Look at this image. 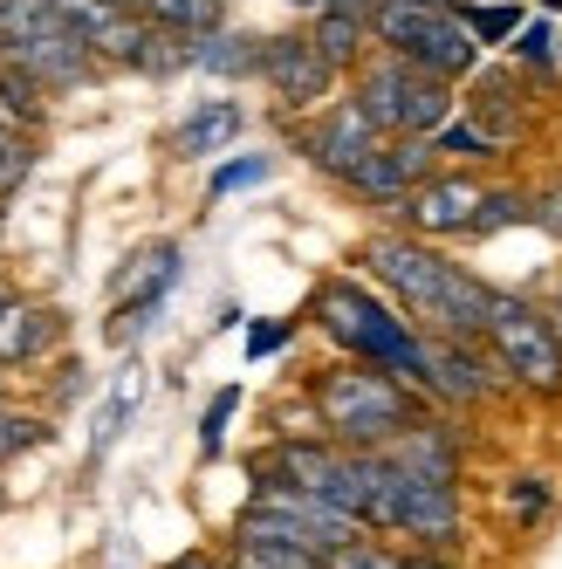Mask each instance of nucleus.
Instances as JSON below:
<instances>
[{"instance_id":"obj_4","label":"nucleus","mask_w":562,"mask_h":569,"mask_svg":"<svg viewBox=\"0 0 562 569\" xmlns=\"http://www.w3.org/2000/svg\"><path fill=\"white\" fill-rule=\"evenodd\" d=\"M480 343L494 350V363L521 385V391H562V322L514 296V289H494L488 296V330H480Z\"/></svg>"},{"instance_id":"obj_39","label":"nucleus","mask_w":562,"mask_h":569,"mask_svg":"<svg viewBox=\"0 0 562 569\" xmlns=\"http://www.w3.org/2000/svg\"><path fill=\"white\" fill-rule=\"evenodd\" d=\"M542 8H562V0H542Z\"/></svg>"},{"instance_id":"obj_6","label":"nucleus","mask_w":562,"mask_h":569,"mask_svg":"<svg viewBox=\"0 0 562 569\" xmlns=\"http://www.w3.org/2000/svg\"><path fill=\"white\" fill-rule=\"evenodd\" d=\"M371 42H384L391 56H405L432 76H466L480 62V42L460 8H425V0H378L371 8Z\"/></svg>"},{"instance_id":"obj_5","label":"nucleus","mask_w":562,"mask_h":569,"mask_svg":"<svg viewBox=\"0 0 562 569\" xmlns=\"http://www.w3.org/2000/svg\"><path fill=\"white\" fill-rule=\"evenodd\" d=\"M357 103L371 110V124L384 138H432L453 117V83L384 49L364 76H357Z\"/></svg>"},{"instance_id":"obj_8","label":"nucleus","mask_w":562,"mask_h":569,"mask_svg":"<svg viewBox=\"0 0 562 569\" xmlns=\"http://www.w3.org/2000/svg\"><path fill=\"white\" fill-rule=\"evenodd\" d=\"M378 144H384V131L371 124V110L357 103V97H350V103H330V110L302 131L309 166H315V172H330V179H343V186L357 179V166H364Z\"/></svg>"},{"instance_id":"obj_13","label":"nucleus","mask_w":562,"mask_h":569,"mask_svg":"<svg viewBox=\"0 0 562 569\" xmlns=\"http://www.w3.org/2000/svg\"><path fill=\"white\" fill-rule=\"evenodd\" d=\"M480 337H425L432 350V398H453V405H480L494 391V378L480 371V357H473Z\"/></svg>"},{"instance_id":"obj_17","label":"nucleus","mask_w":562,"mask_h":569,"mask_svg":"<svg viewBox=\"0 0 562 569\" xmlns=\"http://www.w3.org/2000/svg\"><path fill=\"white\" fill-rule=\"evenodd\" d=\"M261 49H268V34H199L192 42V69H207V76H261Z\"/></svg>"},{"instance_id":"obj_35","label":"nucleus","mask_w":562,"mask_h":569,"mask_svg":"<svg viewBox=\"0 0 562 569\" xmlns=\"http://www.w3.org/2000/svg\"><path fill=\"white\" fill-rule=\"evenodd\" d=\"M172 569H213V562H207V556H185V562H172Z\"/></svg>"},{"instance_id":"obj_38","label":"nucleus","mask_w":562,"mask_h":569,"mask_svg":"<svg viewBox=\"0 0 562 569\" xmlns=\"http://www.w3.org/2000/svg\"><path fill=\"white\" fill-rule=\"evenodd\" d=\"M425 8H453V0H425Z\"/></svg>"},{"instance_id":"obj_15","label":"nucleus","mask_w":562,"mask_h":569,"mask_svg":"<svg viewBox=\"0 0 562 569\" xmlns=\"http://www.w3.org/2000/svg\"><path fill=\"white\" fill-rule=\"evenodd\" d=\"M240 131H248V110H240L233 97H207L185 124H179V151L185 158H213V151H227Z\"/></svg>"},{"instance_id":"obj_32","label":"nucleus","mask_w":562,"mask_h":569,"mask_svg":"<svg viewBox=\"0 0 562 569\" xmlns=\"http://www.w3.org/2000/svg\"><path fill=\"white\" fill-rule=\"evenodd\" d=\"M261 179H268V158H233V166L213 172V199H227V192H240V186H261Z\"/></svg>"},{"instance_id":"obj_30","label":"nucleus","mask_w":562,"mask_h":569,"mask_svg":"<svg viewBox=\"0 0 562 569\" xmlns=\"http://www.w3.org/2000/svg\"><path fill=\"white\" fill-rule=\"evenodd\" d=\"M28 166H34V151H28V138L21 131H8L0 124V199H8L21 179H28Z\"/></svg>"},{"instance_id":"obj_33","label":"nucleus","mask_w":562,"mask_h":569,"mask_svg":"<svg viewBox=\"0 0 562 569\" xmlns=\"http://www.w3.org/2000/svg\"><path fill=\"white\" fill-rule=\"evenodd\" d=\"M535 227H542V233H555V240H562V186H555V192H542V199H535Z\"/></svg>"},{"instance_id":"obj_18","label":"nucleus","mask_w":562,"mask_h":569,"mask_svg":"<svg viewBox=\"0 0 562 569\" xmlns=\"http://www.w3.org/2000/svg\"><path fill=\"white\" fill-rule=\"evenodd\" d=\"M42 110H49V83L34 76L28 62L14 56H0V124H42Z\"/></svg>"},{"instance_id":"obj_26","label":"nucleus","mask_w":562,"mask_h":569,"mask_svg":"<svg viewBox=\"0 0 562 569\" xmlns=\"http://www.w3.org/2000/svg\"><path fill=\"white\" fill-rule=\"evenodd\" d=\"M508 515L514 521H542L549 515V473H508Z\"/></svg>"},{"instance_id":"obj_11","label":"nucleus","mask_w":562,"mask_h":569,"mask_svg":"<svg viewBox=\"0 0 562 569\" xmlns=\"http://www.w3.org/2000/svg\"><path fill=\"white\" fill-rule=\"evenodd\" d=\"M8 56H14V62H28V69L49 83V90H76V83H83V76L97 69V49H90L76 28H62V21H56V28H42L34 42L8 49Z\"/></svg>"},{"instance_id":"obj_14","label":"nucleus","mask_w":562,"mask_h":569,"mask_svg":"<svg viewBox=\"0 0 562 569\" xmlns=\"http://www.w3.org/2000/svg\"><path fill=\"white\" fill-rule=\"evenodd\" d=\"M371 8L378 0H323L315 8V49H323L337 69H350L357 56H364V42H371Z\"/></svg>"},{"instance_id":"obj_28","label":"nucleus","mask_w":562,"mask_h":569,"mask_svg":"<svg viewBox=\"0 0 562 569\" xmlns=\"http://www.w3.org/2000/svg\"><path fill=\"white\" fill-rule=\"evenodd\" d=\"M521 62H529V69H549L562 49H555V21H521V34H514V42H508Z\"/></svg>"},{"instance_id":"obj_16","label":"nucleus","mask_w":562,"mask_h":569,"mask_svg":"<svg viewBox=\"0 0 562 569\" xmlns=\"http://www.w3.org/2000/svg\"><path fill=\"white\" fill-rule=\"evenodd\" d=\"M56 309H34V302H8L0 309V363H28V357H42L49 343H56Z\"/></svg>"},{"instance_id":"obj_23","label":"nucleus","mask_w":562,"mask_h":569,"mask_svg":"<svg viewBox=\"0 0 562 569\" xmlns=\"http://www.w3.org/2000/svg\"><path fill=\"white\" fill-rule=\"evenodd\" d=\"M323 569H412V556H398V549H384L378 536H357V542L330 549V556H323Z\"/></svg>"},{"instance_id":"obj_27","label":"nucleus","mask_w":562,"mask_h":569,"mask_svg":"<svg viewBox=\"0 0 562 569\" xmlns=\"http://www.w3.org/2000/svg\"><path fill=\"white\" fill-rule=\"evenodd\" d=\"M439 151H453V158H494L501 151V138L494 131H480V124H439Z\"/></svg>"},{"instance_id":"obj_7","label":"nucleus","mask_w":562,"mask_h":569,"mask_svg":"<svg viewBox=\"0 0 562 569\" xmlns=\"http://www.w3.org/2000/svg\"><path fill=\"white\" fill-rule=\"evenodd\" d=\"M261 83L289 103V110H315L337 90V62L315 49V34H268L261 49Z\"/></svg>"},{"instance_id":"obj_22","label":"nucleus","mask_w":562,"mask_h":569,"mask_svg":"<svg viewBox=\"0 0 562 569\" xmlns=\"http://www.w3.org/2000/svg\"><path fill=\"white\" fill-rule=\"evenodd\" d=\"M535 220V199L529 192H488L480 199V213H473V240H488L501 227H529Z\"/></svg>"},{"instance_id":"obj_19","label":"nucleus","mask_w":562,"mask_h":569,"mask_svg":"<svg viewBox=\"0 0 562 569\" xmlns=\"http://www.w3.org/2000/svg\"><path fill=\"white\" fill-rule=\"evenodd\" d=\"M131 8H138L144 21L179 28V34H213L220 14H227V0H131Z\"/></svg>"},{"instance_id":"obj_31","label":"nucleus","mask_w":562,"mask_h":569,"mask_svg":"<svg viewBox=\"0 0 562 569\" xmlns=\"http://www.w3.org/2000/svg\"><path fill=\"white\" fill-rule=\"evenodd\" d=\"M240 412V391L227 385L213 405H207V426H199V453H220V439H227V419Z\"/></svg>"},{"instance_id":"obj_21","label":"nucleus","mask_w":562,"mask_h":569,"mask_svg":"<svg viewBox=\"0 0 562 569\" xmlns=\"http://www.w3.org/2000/svg\"><path fill=\"white\" fill-rule=\"evenodd\" d=\"M56 21H62L56 0H0V56L21 49V42H34V34L56 28Z\"/></svg>"},{"instance_id":"obj_3","label":"nucleus","mask_w":562,"mask_h":569,"mask_svg":"<svg viewBox=\"0 0 562 569\" xmlns=\"http://www.w3.org/2000/svg\"><path fill=\"white\" fill-rule=\"evenodd\" d=\"M315 419H323V432L337 446H384L398 439L419 412H412V385H398L391 371H378V363H343V371H323L315 378Z\"/></svg>"},{"instance_id":"obj_25","label":"nucleus","mask_w":562,"mask_h":569,"mask_svg":"<svg viewBox=\"0 0 562 569\" xmlns=\"http://www.w3.org/2000/svg\"><path fill=\"white\" fill-rule=\"evenodd\" d=\"M131 405H138V371H124L117 378V391L103 398V412H97V439H90V453H103V446L124 432V419H131Z\"/></svg>"},{"instance_id":"obj_34","label":"nucleus","mask_w":562,"mask_h":569,"mask_svg":"<svg viewBox=\"0 0 562 569\" xmlns=\"http://www.w3.org/2000/svg\"><path fill=\"white\" fill-rule=\"evenodd\" d=\"M281 337H289L281 322H254V330H248V357H268V350H281Z\"/></svg>"},{"instance_id":"obj_37","label":"nucleus","mask_w":562,"mask_h":569,"mask_svg":"<svg viewBox=\"0 0 562 569\" xmlns=\"http://www.w3.org/2000/svg\"><path fill=\"white\" fill-rule=\"evenodd\" d=\"M8 302H14V289H8V281H0V309H8Z\"/></svg>"},{"instance_id":"obj_9","label":"nucleus","mask_w":562,"mask_h":569,"mask_svg":"<svg viewBox=\"0 0 562 569\" xmlns=\"http://www.w3.org/2000/svg\"><path fill=\"white\" fill-rule=\"evenodd\" d=\"M480 199H488V186L453 172V179H419L405 199H398V213H405L412 233H473Z\"/></svg>"},{"instance_id":"obj_20","label":"nucleus","mask_w":562,"mask_h":569,"mask_svg":"<svg viewBox=\"0 0 562 569\" xmlns=\"http://www.w3.org/2000/svg\"><path fill=\"white\" fill-rule=\"evenodd\" d=\"M460 14H466L480 49H501V42L521 34V8H514V0H460Z\"/></svg>"},{"instance_id":"obj_36","label":"nucleus","mask_w":562,"mask_h":569,"mask_svg":"<svg viewBox=\"0 0 562 569\" xmlns=\"http://www.w3.org/2000/svg\"><path fill=\"white\" fill-rule=\"evenodd\" d=\"M289 8H302V14H315V8H323V0H289Z\"/></svg>"},{"instance_id":"obj_2","label":"nucleus","mask_w":562,"mask_h":569,"mask_svg":"<svg viewBox=\"0 0 562 569\" xmlns=\"http://www.w3.org/2000/svg\"><path fill=\"white\" fill-rule=\"evenodd\" d=\"M315 322L350 350L378 363V371H391L398 385L412 391H432V350H425V330H412L405 316H398L391 302H378L364 281H330L323 296H315Z\"/></svg>"},{"instance_id":"obj_24","label":"nucleus","mask_w":562,"mask_h":569,"mask_svg":"<svg viewBox=\"0 0 562 569\" xmlns=\"http://www.w3.org/2000/svg\"><path fill=\"white\" fill-rule=\"evenodd\" d=\"M233 569H323V556L289 549V542H240Z\"/></svg>"},{"instance_id":"obj_1","label":"nucleus","mask_w":562,"mask_h":569,"mask_svg":"<svg viewBox=\"0 0 562 569\" xmlns=\"http://www.w3.org/2000/svg\"><path fill=\"white\" fill-rule=\"evenodd\" d=\"M371 274L384 281V289L405 302V316L419 322L425 337H480L488 330V281H473L460 261L419 248L412 233H378L364 248Z\"/></svg>"},{"instance_id":"obj_12","label":"nucleus","mask_w":562,"mask_h":569,"mask_svg":"<svg viewBox=\"0 0 562 569\" xmlns=\"http://www.w3.org/2000/svg\"><path fill=\"white\" fill-rule=\"evenodd\" d=\"M378 453L391 460V467H405V473H419V480H460V439L446 432V426H405L398 439H384Z\"/></svg>"},{"instance_id":"obj_29","label":"nucleus","mask_w":562,"mask_h":569,"mask_svg":"<svg viewBox=\"0 0 562 569\" xmlns=\"http://www.w3.org/2000/svg\"><path fill=\"white\" fill-rule=\"evenodd\" d=\"M42 439H49L42 419H28V412H14V405H0V460L21 453V446H42Z\"/></svg>"},{"instance_id":"obj_10","label":"nucleus","mask_w":562,"mask_h":569,"mask_svg":"<svg viewBox=\"0 0 562 569\" xmlns=\"http://www.w3.org/2000/svg\"><path fill=\"white\" fill-rule=\"evenodd\" d=\"M432 151L439 144H425V138H384L364 166H357V192L371 199V207H398V199H405L419 179H425V166H432Z\"/></svg>"}]
</instances>
